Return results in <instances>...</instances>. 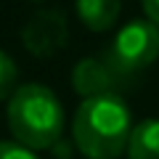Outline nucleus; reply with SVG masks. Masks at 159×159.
<instances>
[{
  "label": "nucleus",
  "instance_id": "1",
  "mask_svg": "<svg viewBox=\"0 0 159 159\" xmlns=\"http://www.w3.org/2000/svg\"><path fill=\"white\" fill-rule=\"evenodd\" d=\"M133 133L130 109L122 96L85 98L74 111L72 141L85 159H117L127 151Z\"/></svg>",
  "mask_w": 159,
  "mask_h": 159
},
{
  "label": "nucleus",
  "instance_id": "2",
  "mask_svg": "<svg viewBox=\"0 0 159 159\" xmlns=\"http://www.w3.org/2000/svg\"><path fill=\"white\" fill-rule=\"evenodd\" d=\"M8 127L13 138L32 151L53 148L64 133V106L45 85H19L8 98Z\"/></svg>",
  "mask_w": 159,
  "mask_h": 159
},
{
  "label": "nucleus",
  "instance_id": "3",
  "mask_svg": "<svg viewBox=\"0 0 159 159\" xmlns=\"http://www.w3.org/2000/svg\"><path fill=\"white\" fill-rule=\"evenodd\" d=\"M106 58L125 77L148 69L159 58V27L151 24L148 19H133V21H127L117 32Z\"/></svg>",
  "mask_w": 159,
  "mask_h": 159
},
{
  "label": "nucleus",
  "instance_id": "4",
  "mask_svg": "<svg viewBox=\"0 0 159 159\" xmlns=\"http://www.w3.org/2000/svg\"><path fill=\"white\" fill-rule=\"evenodd\" d=\"M66 37H69L66 16L58 8H43V11L32 13L21 27V45L34 58L56 56L66 45Z\"/></svg>",
  "mask_w": 159,
  "mask_h": 159
},
{
  "label": "nucleus",
  "instance_id": "5",
  "mask_svg": "<svg viewBox=\"0 0 159 159\" xmlns=\"http://www.w3.org/2000/svg\"><path fill=\"white\" fill-rule=\"evenodd\" d=\"M125 80L109 58H82L77 61L72 72V85L82 98H96V96H119L117 88Z\"/></svg>",
  "mask_w": 159,
  "mask_h": 159
},
{
  "label": "nucleus",
  "instance_id": "6",
  "mask_svg": "<svg viewBox=\"0 0 159 159\" xmlns=\"http://www.w3.org/2000/svg\"><path fill=\"white\" fill-rule=\"evenodd\" d=\"M122 0H77V19L90 32H109L117 24Z\"/></svg>",
  "mask_w": 159,
  "mask_h": 159
},
{
  "label": "nucleus",
  "instance_id": "7",
  "mask_svg": "<svg viewBox=\"0 0 159 159\" xmlns=\"http://www.w3.org/2000/svg\"><path fill=\"white\" fill-rule=\"evenodd\" d=\"M127 159H159V119H141L133 127Z\"/></svg>",
  "mask_w": 159,
  "mask_h": 159
},
{
  "label": "nucleus",
  "instance_id": "8",
  "mask_svg": "<svg viewBox=\"0 0 159 159\" xmlns=\"http://www.w3.org/2000/svg\"><path fill=\"white\" fill-rule=\"evenodd\" d=\"M19 88V66L6 51H0V101L11 98Z\"/></svg>",
  "mask_w": 159,
  "mask_h": 159
},
{
  "label": "nucleus",
  "instance_id": "9",
  "mask_svg": "<svg viewBox=\"0 0 159 159\" xmlns=\"http://www.w3.org/2000/svg\"><path fill=\"white\" fill-rule=\"evenodd\" d=\"M0 159H37L32 148L21 146L19 141H0Z\"/></svg>",
  "mask_w": 159,
  "mask_h": 159
},
{
  "label": "nucleus",
  "instance_id": "10",
  "mask_svg": "<svg viewBox=\"0 0 159 159\" xmlns=\"http://www.w3.org/2000/svg\"><path fill=\"white\" fill-rule=\"evenodd\" d=\"M72 151H74L72 141H64V138H61V141H58L56 146L51 148V154H53L56 159H72Z\"/></svg>",
  "mask_w": 159,
  "mask_h": 159
},
{
  "label": "nucleus",
  "instance_id": "11",
  "mask_svg": "<svg viewBox=\"0 0 159 159\" xmlns=\"http://www.w3.org/2000/svg\"><path fill=\"white\" fill-rule=\"evenodd\" d=\"M141 3H143V13H146V19L159 27V0H141Z\"/></svg>",
  "mask_w": 159,
  "mask_h": 159
}]
</instances>
